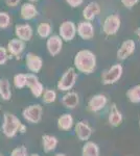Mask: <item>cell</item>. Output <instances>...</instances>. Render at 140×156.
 Wrapping results in <instances>:
<instances>
[{
	"label": "cell",
	"instance_id": "17",
	"mask_svg": "<svg viewBox=\"0 0 140 156\" xmlns=\"http://www.w3.org/2000/svg\"><path fill=\"white\" fill-rule=\"evenodd\" d=\"M25 44L19 39H13L7 44V50L13 55H19L24 50Z\"/></svg>",
	"mask_w": 140,
	"mask_h": 156
},
{
	"label": "cell",
	"instance_id": "13",
	"mask_svg": "<svg viewBox=\"0 0 140 156\" xmlns=\"http://www.w3.org/2000/svg\"><path fill=\"white\" fill-rule=\"evenodd\" d=\"M75 133L81 140H86L87 142L90 138L91 134H92V129L85 122H78L75 126Z\"/></svg>",
	"mask_w": 140,
	"mask_h": 156
},
{
	"label": "cell",
	"instance_id": "20",
	"mask_svg": "<svg viewBox=\"0 0 140 156\" xmlns=\"http://www.w3.org/2000/svg\"><path fill=\"white\" fill-rule=\"evenodd\" d=\"M127 97L132 103H140V84L132 87L127 92Z\"/></svg>",
	"mask_w": 140,
	"mask_h": 156
},
{
	"label": "cell",
	"instance_id": "15",
	"mask_svg": "<svg viewBox=\"0 0 140 156\" xmlns=\"http://www.w3.org/2000/svg\"><path fill=\"white\" fill-rule=\"evenodd\" d=\"M26 84L32 89V93H34V95H36V96L39 97L40 95L42 94L43 87H42V84L40 83L39 80H38L37 76H35V75H32V74L26 75Z\"/></svg>",
	"mask_w": 140,
	"mask_h": 156
},
{
	"label": "cell",
	"instance_id": "5",
	"mask_svg": "<svg viewBox=\"0 0 140 156\" xmlns=\"http://www.w3.org/2000/svg\"><path fill=\"white\" fill-rule=\"evenodd\" d=\"M76 80V73L73 68H69V69L63 74L62 78L60 79L58 83V87L61 90H69L73 87L75 84Z\"/></svg>",
	"mask_w": 140,
	"mask_h": 156
},
{
	"label": "cell",
	"instance_id": "10",
	"mask_svg": "<svg viewBox=\"0 0 140 156\" xmlns=\"http://www.w3.org/2000/svg\"><path fill=\"white\" fill-rule=\"evenodd\" d=\"M15 34L21 41H29L32 37V28L29 24H19L15 27Z\"/></svg>",
	"mask_w": 140,
	"mask_h": 156
},
{
	"label": "cell",
	"instance_id": "26",
	"mask_svg": "<svg viewBox=\"0 0 140 156\" xmlns=\"http://www.w3.org/2000/svg\"><path fill=\"white\" fill-rule=\"evenodd\" d=\"M15 84H16V87H24L26 84V75H22V74L16 75L15 76Z\"/></svg>",
	"mask_w": 140,
	"mask_h": 156
},
{
	"label": "cell",
	"instance_id": "21",
	"mask_svg": "<svg viewBox=\"0 0 140 156\" xmlns=\"http://www.w3.org/2000/svg\"><path fill=\"white\" fill-rule=\"evenodd\" d=\"M59 128L63 130H69L73 125V119L70 115L65 114L59 119Z\"/></svg>",
	"mask_w": 140,
	"mask_h": 156
},
{
	"label": "cell",
	"instance_id": "34",
	"mask_svg": "<svg viewBox=\"0 0 140 156\" xmlns=\"http://www.w3.org/2000/svg\"><path fill=\"white\" fill-rule=\"evenodd\" d=\"M30 2H35V1H38V0H29Z\"/></svg>",
	"mask_w": 140,
	"mask_h": 156
},
{
	"label": "cell",
	"instance_id": "35",
	"mask_svg": "<svg viewBox=\"0 0 140 156\" xmlns=\"http://www.w3.org/2000/svg\"><path fill=\"white\" fill-rule=\"evenodd\" d=\"M139 127H140V120H139Z\"/></svg>",
	"mask_w": 140,
	"mask_h": 156
},
{
	"label": "cell",
	"instance_id": "30",
	"mask_svg": "<svg viewBox=\"0 0 140 156\" xmlns=\"http://www.w3.org/2000/svg\"><path fill=\"white\" fill-rule=\"evenodd\" d=\"M66 2H67L71 7H78L83 3L84 0H66Z\"/></svg>",
	"mask_w": 140,
	"mask_h": 156
},
{
	"label": "cell",
	"instance_id": "3",
	"mask_svg": "<svg viewBox=\"0 0 140 156\" xmlns=\"http://www.w3.org/2000/svg\"><path fill=\"white\" fill-rule=\"evenodd\" d=\"M120 18L117 15L108 16L103 24V31L107 36H114L120 28Z\"/></svg>",
	"mask_w": 140,
	"mask_h": 156
},
{
	"label": "cell",
	"instance_id": "29",
	"mask_svg": "<svg viewBox=\"0 0 140 156\" xmlns=\"http://www.w3.org/2000/svg\"><path fill=\"white\" fill-rule=\"evenodd\" d=\"M7 57L9 56H7L6 49L0 46V65H3L7 60Z\"/></svg>",
	"mask_w": 140,
	"mask_h": 156
},
{
	"label": "cell",
	"instance_id": "14",
	"mask_svg": "<svg viewBox=\"0 0 140 156\" xmlns=\"http://www.w3.org/2000/svg\"><path fill=\"white\" fill-rule=\"evenodd\" d=\"M42 58L39 57L38 55H36L34 53H28L26 55V65L27 68L30 70L32 72H39L42 68Z\"/></svg>",
	"mask_w": 140,
	"mask_h": 156
},
{
	"label": "cell",
	"instance_id": "18",
	"mask_svg": "<svg viewBox=\"0 0 140 156\" xmlns=\"http://www.w3.org/2000/svg\"><path fill=\"white\" fill-rule=\"evenodd\" d=\"M63 104L67 108H74L78 104V95L74 92L66 94L63 98Z\"/></svg>",
	"mask_w": 140,
	"mask_h": 156
},
{
	"label": "cell",
	"instance_id": "11",
	"mask_svg": "<svg viewBox=\"0 0 140 156\" xmlns=\"http://www.w3.org/2000/svg\"><path fill=\"white\" fill-rule=\"evenodd\" d=\"M100 12V6L97 2L92 1L88 3V5L84 9L83 11V17L85 18L86 21H92L96 16Z\"/></svg>",
	"mask_w": 140,
	"mask_h": 156
},
{
	"label": "cell",
	"instance_id": "8",
	"mask_svg": "<svg viewBox=\"0 0 140 156\" xmlns=\"http://www.w3.org/2000/svg\"><path fill=\"white\" fill-rule=\"evenodd\" d=\"M46 47H47V50L50 53V55L55 56V55L60 53L61 50H62L63 40L59 36H50L47 40Z\"/></svg>",
	"mask_w": 140,
	"mask_h": 156
},
{
	"label": "cell",
	"instance_id": "19",
	"mask_svg": "<svg viewBox=\"0 0 140 156\" xmlns=\"http://www.w3.org/2000/svg\"><path fill=\"white\" fill-rule=\"evenodd\" d=\"M83 156H99V148L95 143L87 142L83 147Z\"/></svg>",
	"mask_w": 140,
	"mask_h": 156
},
{
	"label": "cell",
	"instance_id": "25",
	"mask_svg": "<svg viewBox=\"0 0 140 156\" xmlns=\"http://www.w3.org/2000/svg\"><path fill=\"white\" fill-rule=\"evenodd\" d=\"M0 93H1L2 96L6 97V99H7V97L9 96V82H7L6 79H3L0 81Z\"/></svg>",
	"mask_w": 140,
	"mask_h": 156
},
{
	"label": "cell",
	"instance_id": "32",
	"mask_svg": "<svg viewBox=\"0 0 140 156\" xmlns=\"http://www.w3.org/2000/svg\"><path fill=\"white\" fill-rule=\"evenodd\" d=\"M135 34L138 36V37H139V40H140V27H138V28L136 29V31H135Z\"/></svg>",
	"mask_w": 140,
	"mask_h": 156
},
{
	"label": "cell",
	"instance_id": "31",
	"mask_svg": "<svg viewBox=\"0 0 140 156\" xmlns=\"http://www.w3.org/2000/svg\"><path fill=\"white\" fill-rule=\"evenodd\" d=\"M21 1V0H6V4L9 5V7H15L17 6L18 4H19V2Z\"/></svg>",
	"mask_w": 140,
	"mask_h": 156
},
{
	"label": "cell",
	"instance_id": "4",
	"mask_svg": "<svg viewBox=\"0 0 140 156\" xmlns=\"http://www.w3.org/2000/svg\"><path fill=\"white\" fill-rule=\"evenodd\" d=\"M59 37L64 41H72L76 36V25L72 21H64L59 27Z\"/></svg>",
	"mask_w": 140,
	"mask_h": 156
},
{
	"label": "cell",
	"instance_id": "9",
	"mask_svg": "<svg viewBox=\"0 0 140 156\" xmlns=\"http://www.w3.org/2000/svg\"><path fill=\"white\" fill-rule=\"evenodd\" d=\"M107 103H108V98L103 94H97L91 98L88 106L91 112H97L106 106Z\"/></svg>",
	"mask_w": 140,
	"mask_h": 156
},
{
	"label": "cell",
	"instance_id": "16",
	"mask_svg": "<svg viewBox=\"0 0 140 156\" xmlns=\"http://www.w3.org/2000/svg\"><path fill=\"white\" fill-rule=\"evenodd\" d=\"M108 121H109V124L113 127L119 126V125L123 123V115H121V112L118 110L116 104H112Z\"/></svg>",
	"mask_w": 140,
	"mask_h": 156
},
{
	"label": "cell",
	"instance_id": "28",
	"mask_svg": "<svg viewBox=\"0 0 140 156\" xmlns=\"http://www.w3.org/2000/svg\"><path fill=\"white\" fill-rule=\"evenodd\" d=\"M120 1L124 7H127V9H132L134 5H136V4L138 3L139 0H120Z\"/></svg>",
	"mask_w": 140,
	"mask_h": 156
},
{
	"label": "cell",
	"instance_id": "33",
	"mask_svg": "<svg viewBox=\"0 0 140 156\" xmlns=\"http://www.w3.org/2000/svg\"><path fill=\"white\" fill-rule=\"evenodd\" d=\"M55 156H66V155L65 154H57Z\"/></svg>",
	"mask_w": 140,
	"mask_h": 156
},
{
	"label": "cell",
	"instance_id": "12",
	"mask_svg": "<svg viewBox=\"0 0 140 156\" xmlns=\"http://www.w3.org/2000/svg\"><path fill=\"white\" fill-rule=\"evenodd\" d=\"M37 15H38V11L32 3L26 2V3L22 4L21 9H20V16H21V18L23 20L28 21V20L34 19Z\"/></svg>",
	"mask_w": 140,
	"mask_h": 156
},
{
	"label": "cell",
	"instance_id": "6",
	"mask_svg": "<svg viewBox=\"0 0 140 156\" xmlns=\"http://www.w3.org/2000/svg\"><path fill=\"white\" fill-rule=\"evenodd\" d=\"M76 32L83 40L89 41L94 37V26L89 21H82L76 27Z\"/></svg>",
	"mask_w": 140,
	"mask_h": 156
},
{
	"label": "cell",
	"instance_id": "24",
	"mask_svg": "<svg viewBox=\"0 0 140 156\" xmlns=\"http://www.w3.org/2000/svg\"><path fill=\"white\" fill-rule=\"evenodd\" d=\"M11 24V17L6 12H0V28H6Z\"/></svg>",
	"mask_w": 140,
	"mask_h": 156
},
{
	"label": "cell",
	"instance_id": "27",
	"mask_svg": "<svg viewBox=\"0 0 140 156\" xmlns=\"http://www.w3.org/2000/svg\"><path fill=\"white\" fill-rule=\"evenodd\" d=\"M55 97H57V94H55V90H48L45 92V94H44V101L47 102V103L53 102L55 100Z\"/></svg>",
	"mask_w": 140,
	"mask_h": 156
},
{
	"label": "cell",
	"instance_id": "1",
	"mask_svg": "<svg viewBox=\"0 0 140 156\" xmlns=\"http://www.w3.org/2000/svg\"><path fill=\"white\" fill-rule=\"evenodd\" d=\"M74 66L84 74H91L96 68V56L90 50H81L74 57Z\"/></svg>",
	"mask_w": 140,
	"mask_h": 156
},
{
	"label": "cell",
	"instance_id": "2",
	"mask_svg": "<svg viewBox=\"0 0 140 156\" xmlns=\"http://www.w3.org/2000/svg\"><path fill=\"white\" fill-rule=\"evenodd\" d=\"M123 68L121 65L116 64L111 68H109L108 70L104 71L101 74V83L105 85H110L114 84L118 81L119 79L123 76Z\"/></svg>",
	"mask_w": 140,
	"mask_h": 156
},
{
	"label": "cell",
	"instance_id": "7",
	"mask_svg": "<svg viewBox=\"0 0 140 156\" xmlns=\"http://www.w3.org/2000/svg\"><path fill=\"white\" fill-rule=\"evenodd\" d=\"M136 49V44L133 40H127L121 44L120 48L117 50L116 56L119 60H124L131 56Z\"/></svg>",
	"mask_w": 140,
	"mask_h": 156
},
{
	"label": "cell",
	"instance_id": "22",
	"mask_svg": "<svg viewBox=\"0 0 140 156\" xmlns=\"http://www.w3.org/2000/svg\"><path fill=\"white\" fill-rule=\"evenodd\" d=\"M37 32L41 37H49L50 34H51V25L46 22H43L40 23L37 27Z\"/></svg>",
	"mask_w": 140,
	"mask_h": 156
},
{
	"label": "cell",
	"instance_id": "23",
	"mask_svg": "<svg viewBox=\"0 0 140 156\" xmlns=\"http://www.w3.org/2000/svg\"><path fill=\"white\" fill-rule=\"evenodd\" d=\"M57 144H58V140L55 137L49 136V135L43 136V145H44V148H45V151H46V152L55 149Z\"/></svg>",
	"mask_w": 140,
	"mask_h": 156
}]
</instances>
